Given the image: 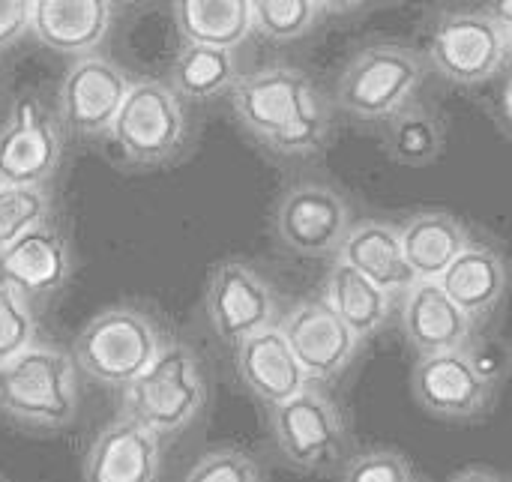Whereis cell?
<instances>
[{
	"label": "cell",
	"mask_w": 512,
	"mask_h": 482,
	"mask_svg": "<svg viewBox=\"0 0 512 482\" xmlns=\"http://www.w3.org/2000/svg\"><path fill=\"white\" fill-rule=\"evenodd\" d=\"M228 96L243 132L273 156H318L333 138V105L312 75L297 66L240 75Z\"/></svg>",
	"instance_id": "1"
},
{
	"label": "cell",
	"mask_w": 512,
	"mask_h": 482,
	"mask_svg": "<svg viewBox=\"0 0 512 482\" xmlns=\"http://www.w3.org/2000/svg\"><path fill=\"white\" fill-rule=\"evenodd\" d=\"M210 402V378L198 351L171 339L156 360L123 390V417L135 420L159 441L195 426Z\"/></svg>",
	"instance_id": "2"
},
{
	"label": "cell",
	"mask_w": 512,
	"mask_h": 482,
	"mask_svg": "<svg viewBox=\"0 0 512 482\" xmlns=\"http://www.w3.org/2000/svg\"><path fill=\"white\" fill-rule=\"evenodd\" d=\"M429 63L405 42L360 45L336 78V105L360 123H387L417 102Z\"/></svg>",
	"instance_id": "3"
},
{
	"label": "cell",
	"mask_w": 512,
	"mask_h": 482,
	"mask_svg": "<svg viewBox=\"0 0 512 482\" xmlns=\"http://www.w3.org/2000/svg\"><path fill=\"white\" fill-rule=\"evenodd\" d=\"M78 414L75 363L54 345H33L0 366V417L33 432L66 429Z\"/></svg>",
	"instance_id": "4"
},
{
	"label": "cell",
	"mask_w": 512,
	"mask_h": 482,
	"mask_svg": "<svg viewBox=\"0 0 512 482\" xmlns=\"http://www.w3.org/2000/svg\"><path fill=\"white\" fill-rule=\"evenodd\" d=\"M162 345L156 318L135 306H111L93 315L75 336L72 363L90 381L126 390L156 360Z\"/></svg>",
	"instance_id": "5"
},
{
	"label": "cell",
	"mask_w": 512,
	"mask_h": 482,
	"mask_svg": "<svg viewBox=\"0 0 512 482\" xmlns=\"http://www.w3.org/2000/svg\"><path fill=\"white\" fill-rule=\"evenodd\" d=\"M108 135L126 165L162 168L183 156L189 141V117L168 84L141 78L132 81Z\"/></svg>",
	"instance_id": "6"
},
{
	"label": "cell",
	"mask_w": 512,
	"mask_h": 482,
	"mask_svg": "<svg viewBox=\"0 0 512 482\" xmlns=\"http://www.w3.org/2000/svg\"><path fill=\"white\" fill-rule=\"evenodd\" d=\"M270 435L282 462L300 474H327L348 450L345 414L318 384L270 411Z\"/></svg>",
	"instance_id": "7"
},
{
	"label": "cell",
	"mask_w": 512,
	"mask_h": 482,
	"mask_svg": "<svg viewBox=\"0 0 512 482\" xmlns=\"http://www.w3.org/2000/svg\"><path fill=\"white\" fill-rule=\"evenodd\" d=\"M417 405L447 423H474L486 417L498 396V375L474 348L420 357L411 372Z\"/></svg>",
	"instance_id": "8"
},
{
	"label": "cell",
	"mask_w": 512,
	"mask_h": 482,
	"mask_svg": "<svg viewBox=\"0 0 512 482\" xmlns=\"http://www.w3.org/2000/svg\"><path fill=\"white\" fill-rule=\"evenodd\" d=\"M426 63L450 84L477 87L507 66V48L492 12H441L429 27Z\"/></svg>",
	"instance_id": "9"
},
{
	"label": "cell",
	"mask_w": 512,
	"mask_h": 482,
	"mask_svg": "<svg viewBox=\"0 0 512 482\" xmlns=\"http://www.w3.org/2000/svg\"><path fill=\"white\" fill-rule=\"evenodd\" d=\"M204 315L213 333L237 348L246 339L279 327V297L270 282L243 258H222L207 273Z\"/></svg>",
	"instance_id": "10"
},
{
	"label": "cell",
	"mask_w": 512,
	"mask_h": 482,
	"mask_svg": "<svg viewBox=\"0 0 512 482\" xmlns=\"http://www.w3.org/2000/svg\"><path fill=\"white\" fill-rule=\"evenodd\" d=\"M354 225L348 198L330 183L303 180L288 186L273 207L276 240L300 258H333L339 255Z\"/></svg>",
	"instance_id": "11"
},
{
	"label": "cell",
	"mask_w": 512,
	"mask_h": 482,
	"mask_svg": "<svg viewBox=\"0 0 512 482\" xmlns=\"http://www.w3.org/2000/svg\"><path fill=\"white\" fill-rule=\"evenodd\" d=\"M60 156L63 135L57 120L39 99L21 96L0 126V183L45 189L57 174Z\"/></svg>",
	"instance_id": "12"
},
{
	"label": "cell",
	"mask_w": 512,
	"mask_h": 482,
	"mask_svg": "<svg viewBox=\"0 0 512 482\" xmlns=\"http://www.w3.org/2000/svg\"><path fill=\"white\" fill-rule=\"evenodd\" d=\"M132 78L108 57L90 54L75 60L60 81V120L78 138H102L111 132Z\"/></svg>",
	"instance_id": "13"
},
{
	"label": "cell",
	"mask_w": 512,
	"mask_h": 482,
	"mask_svg": "<svg viewBox=\"0 0 512 482\" xmlns=\"http://www.w3.org/2000/svg\"><path fill=\"white\" fill-rule=\"evenodd\" d=\"M279 333L312 384H330L342 378L360 351V339L321 297L300 300L294 309H288L279 318Z\"/></svg>",
	"instance_id": "14"
},
{
	"label": "cell",
	"mask_w": 512,
	"mask_h": 482,
	"mask_svg": "<svg viewBox=\"0 0 512 482\" xmlns=\"http://www.w3.org/2000/svg\"><path fill=\"white\" fill-rule=\"evenodd\" d=\"M72 276V249L51 222L36 225L0 252V282L12 288L30 309L57 297Z\"/></svg>",
	"instance_id": "15"
},
{
	"label": "cell",
	"mask_w": 512,
	"mask_h": 482,
	"mask_svg": "<svg viewBox=\"0 0 512 482\" xmlns=\"http://www.w3.org/2000/svg\"><path fill=\"white\" fill-rule=\"evenodd\" d=\"M81 477L84 482H159L162 441L135 420L120 417L93 438Z\"/></svg>",
	"instance_id": "16"
},
{
	"label": "cell",
	"mask_w": 512,
	"mask_h": 482,
	"mask_svg": "<svg viewBox=\"0 0 512 482\" xmlns=\"http://www.w3.org/2000/svg\"><path fill=\"white\" fill-rule=\"evenodd\" d=\"M402 336L420 357L471 348L474 321L444 294L438 282H414L402 297Z\"/></svg>",
	"instance_id": "17"
},
{
	"label": "cell",
	"mask_w": 512,
	"mask_h": 482,
	"mask_svg": "<svg viewBox=\"0 0 512 482\" xmlns=\"http://www.w3.org/2000/svg\"><path fill=\"white\" fill-rule=\"evenodd\" d=\"M114 3L108 0H36L30 9V33L66 57H90L108 39Z\"/></svg>",
	"instance_id": "18"
},
{
	"label": "cell",
	"mask_w": 512,
	"mask_h": 482,
	"mask_svg": "<svg viewBox=\"0 0 512 482\" xmlns=\"http://www.w3.org/2000/svg\"><path fill=\"white\" fill-rule=\"evenodd\" d=\"M444 294L474 321H489L510 291V264L492 243L471 240L438 279Z\"/></svg>",
	"instance_id": "19"
},
{
	"label": "cell",
	"mask_w": 512,
	"mask_h": 482,
	"mask_svg": "<svg viewBox=\"0 0 512 482\" xmlns=\"http://www.w3.org/2000/svg\"><path fill=\"white\" fill-rule=\"evenodd\" d=\"M336 261L354 267L372 285H378L390 300L405 297L417 282L399 240V225L387 219H360L351 225Z\"/></svg>",
	"instance_id": "20"
},
{
	"label": "cell",
	"mask_w": 512,
	"mask_h": 482,
	"mask_svg": "<svg viewBox=\"0 0 512 482\" xmlns=\"http://www.w3.org/2000/svg\"><path fill=\"white\" fill-rule=\"evenodd\" d=\"M237 375L243 387L270 411L300 396L312 381L300 369L279 327L237 345Z\"/></svg>",
	"instance_id": "21"
},
{
	"label": "cell",
	"mask_w": 512,
	"mask_h": 482,
	"mask_svg": "<svg viewBox=\"0 0 512 482\" xmlns=\"http://www.w3.org/2000/svg\"><path fill=\"white\" fill-rule=\"evenodd\" d=\"M405 261L417 282H438L471 243L462 219L444 210H420L399 225Z\"/></svg>",
	"instance_id": "22"
},
{
	"label": "cell",
	"mask_w": 512,
	"mask_h": 482,
	"mask_svg": "<svg viewBox=\"0 0 512 482\" xmlns=\"http://www.w3.org/2000/svg\"><path fill=\"white\" fill-rule=\"evenodd\" d=\"M321 300L360 339V345L384 330V324L390 321V309H393V300L378 285H372L366 276H360L354 267H348L342 261L330 264V270L324 276Z\"/></svg>",
	"instance_id": "23"
},
{
	"label": "cell",
	"mask_w": 512,
	"mask_h": 482,
	"mask_svg": "<svg viewBox=\"0 0 512 482\" xmlns=\"http://www.w3.org/2000/svg\"><path fill=\"white\" fill-rule=\"evenodd\" d=\"M174 24L183 45L234 51L252 36V12L246 0H177Z\"/></svg>",
	"instance_id": "24"
},
{
	"label": "cell",
	"mask_w": 512,
	"mask_h": 482,
	"mask_svg": "<svg viewBox=\"0 0 512 482\" xmlns=\"http://www.w3.org/2000/svg\"><path fill=\"white\" fill-rule=\"evenodd\" d=\"M447 144V120L426 102H411L384 123V150L405 168H426L441 159Z\"/></svg>",
	"instance_id": "25"
},
{
	"label": "cell",
	"mask_w": 512,
	"mask_h": 482,
	"mask_svg": "<svg viewBox=\"0 0 512 482\" xmlns=\"http://www.w3.org/2000/svg\"><path fill=\"white\" fill-rule=\"evenodd\" d=\"M171 90L177 99L189 102H210L222 93H231V87L240 78L234 51L225 48H204V45H183L171 63Z\"/></svg>",
	"instance_id": "26"
},
{
	"label": "cell",
	"mask_w": 512,
	"mask_h": 482,
	"mask_svg": "<svg viewBox=\"0 0 512 482\" xmlns=\"http://www.w3.org/2000/svg\"><path fill=\"white\" fill-rule=\"evenodd\" d=\"M252 33L267 42H294L309 36L327 12V3L315 0H255L249 3Z\"/></svg>",
	"instance_id": "27"
},
{
	"label": "cell",
	"mask_w": 512,
	"mask_h": 482,
	"mask_svg": "<svg viewBox=\"0 0 512 482\" xmlns=\"http://www.w3.org/2000/svg\"><path fill=\"white\" fill-rule=\"evenodd\" d=\"M51 198L45 189L27 186H3L0 183V252L12 246L18 237L48 222Z\"/></svg>",
	"instance_id": "28"
},
{
	"label": "cell",
	"mask_w": 512,
	"mask_h": 482,
	"mask_svg": "<svg viewBox=\"0 0 512 482\" xmlns=\"http://www.w3.org/2000/svg\"><path fill=\"white\" fill-rule=\"evenodd\" d=\"M183 482H264V468L249 450L219 447L198 456Z\"/></svg>",
	"instance_id": "29"
},
{
	"label": "cell",
	"mask_w": 512,
	"mask_h": 482,
	"mask_svg": "<svg viewBox=\"0 0 512 482\" xmlns=\"http://www.w3.org/2000/svg\"><path fill=\"white\" fill-rule=\"evenodd\" d=\"M36 345L33 309L0 282V366Z\"/></svg>",
	"instance_id": "30"
},
{
	"label": "cell",
	"mask_w": 512,
	"mask_h": 482,
	"mask_svg": "<svg viewBox=\"0 0 512 482\" xmlns=\"http://www.w3.org/2000/svg\"><path fill=\"white\" fill-rule=\"evenodd\" d=\"M342 482H414V471L396 450H366L348 459Z\"/></svg>",
	"instance_id": "31"
},
{
	"label": "cell",
	"mask_w": 512,
	"mask_h": 482,
	"mask_svg": "<svg viewBox=\"0 0 512 482\" xmlns=\"http://www.w3.org/2000/svg\"><path fill=\"white\" fill-rule=\"evenodd\" d=\"M30 9L27 0H0V51L15 45L30 30Z\"/></svg>",
	"instance_id": "32"
},
{
	"label": "cell",
	"mask_w": 512,
	"mask_h": 482,
	"mask_svg": "<svg viewBox=\"0 0 512 482\" xmlns=\"http://www.w3.org/2000/svg\"><path fill=\"white\" fill-rule=\"evenodd\" d=\"M495 117L501 123V129L512 138V72H507L495 90Z\"/></svg>",
	"instance_id": "33"
},
{
	"label": "cell",
	"mask_w": 512,
	"mask_h": 482,
	"mask_svg": "<svg viewBox=\"0 0 512 482\" xmlns=\"http://www.w3.org/2000/svg\"><path fill=\"white\" fill-rule=\"evenodd\" d=\"M489 12H492V18H495V21H498V27H501L504 48H507V60H512V0L495 3Z\"/></svg>",
	"instance_id": "34"
},
{
	"label": "cell",
	"mask_w": 512,
	"mask_h": 482,
	"mask_svg": "<svg viewBox=\"0 0 512 482\" xmlns=\"http://www.w3.org/2000/svg\"><path fill=\"white\" fill-rule=\"evenodd\" d=\"M450 482H507L501 474H495V471H489V468H465V471H459L456 477Z\"/></svg>",
	"instance_id": "35"
}]
</instances>
